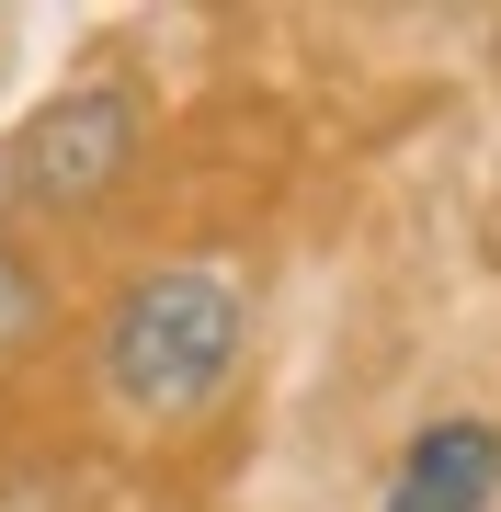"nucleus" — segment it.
<instances>
[{
	"instance_id": "obj_2",
	"label": "nucleus",
	"mask_w": 501,
	"mask_h": 512,
	"mask_svg": "<svg viewBox=\"0 0 501 512\" xmlns=\"http://www.w3.org/2000/svg\"><path fill=\"white\" fill-rule=\"evenodd\" d=\"M126 148H137V103H126V92H57L35 126H23V148H12V183L69 217V205L114 194Z\"/></svg>"
},
{
	"instance_id": "obj_3",
	"label": "nucleus",
	"mask_w": 501,
	"mask_h": 512,
	"mask_svg": "<svg viewBox=\"0 0 501 512\" xmlns=\"http://www.w3.org/2000/svg\"><path fill=\"white\" fill-rule=\"evenodd\" d=\"M490 490H501V433L490 421H433L399 456L388 512H490Z\"/></svg>"
},
{
	"instance_id": "obj_1",
	"label": "nucleus",
	"mask_w": 501,
	"mask_h": 512,
	"mask_svg": "<svg viewBox=\"0 0 501 512\" xmlns=\"http://www.w3.org/2000/svg\"><path fill=\"white\" fill-rule=\"evenodd\" d=\"M240 365V285L217 274V262H160V274L126 285V308L103 330V376L126 410L149 421H183L228 387Z\"/></svg>"
}]
</instances>
